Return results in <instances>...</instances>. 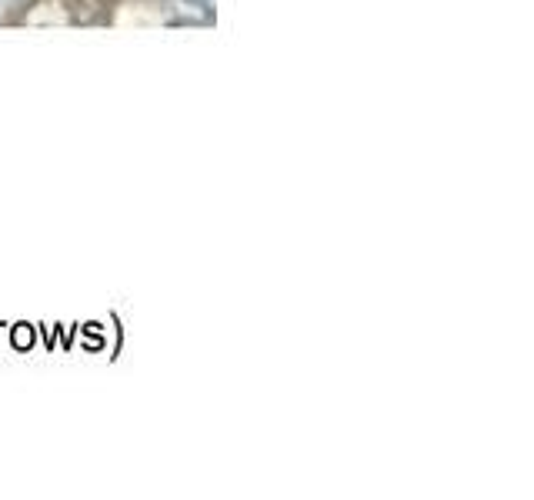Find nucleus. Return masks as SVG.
Listing matches in <instances>:
<instances>
[]
</instances>
